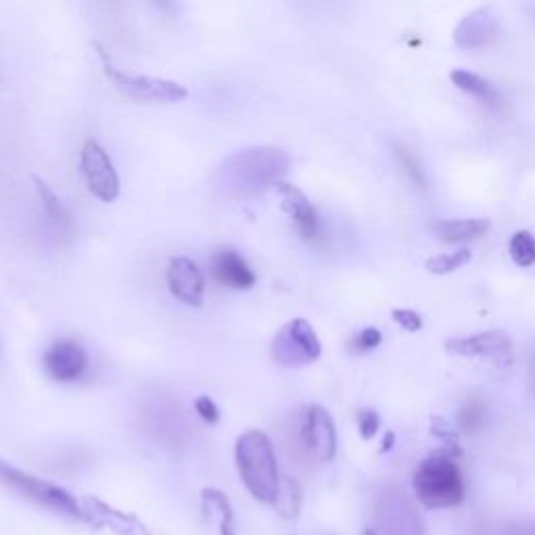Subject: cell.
<instances>
[{
	"label": "cell",
	"instance_id": "1",
	"mask_svg": "<svg viewBox=\"0 0 535 535\" xmlns=\"http://www.w3.org/2000/svg\"><path fill=\"white\" fill-rule=\"evenodd\" d=\"M289 155L274 147H251L232 153L216 174L218 189L232 199L274 189L289 170Z\"/></svg>",
	"mask_w": 535,
	"mask_h": 535
},
{
	"label": "cell",
	"instance_id": "2",
	"mask_svg": "<svg viewBox=\"0 0 535 535\" xmlns=\"http://www.w3.org/2000/svg\"><path fill=\"white\" fill-rule=\"evenodd\" d=\"M237 473L247 492L266 506L276 504L281 492V471L270 437L260 429H247L235 444Z\"/></svg>",
	"mask_w": 535,
	"mask_h": 535
},
{
	"label": "cell",
	"instance_id": "3",
	"mask_svg": "<svg viewBox=\"0 0 535 535\" xmlns=\"http://www.w3.org/2000/svg\"><path fill=\"white\" fill-rule=\"evenodd\" d=\"M412 485L416 500L429 510L460 506L467 492L458 464L444 450L418 464Z\"/></svg>",
	"mask_w": 535,
	"mask_h": 535
},
{
	"label": "cell",
	"instance_id": "4",
	"mask_svg": "<svg viewBox=\"0 0 535 535\" xmlns=\"http://www.w3.org/2000/svg\"><path fill=\"white\" fill-rule=\"evenodd\" d=\"M0 485H5L9 492L46 510V513L84 523V510L80 500H76L67 490H63L61 485L21 471L3 458H0Z\"/></svg>",
	"mask_w": 535,
	"mask_h": 535
},
{
	"label": "cell",
	"instance_id": "5",
	"mask_svg": "<svg viewBox=\"0 0 535 535\" xmlns=\"http://www.w3.org/2000/svg\"><path fill=\"white\" fill-rule=\"evenodd\" d=\"M95 49L99 57L103 59L105 76L113 82L115 88L122 92V95L134 101H141V103H151V105H172L189 97V90H186V86H182L180 82L124 72V69H120L118 65H113V61L109 59L103 46L95 42Z\"/></svg>",
	"mask_w": 535,
	"mask_h": 535
},
{
	"label": "cell",
	"instance_id": "6",
	"mask_svg": "<svg viewBox=\"0 0 535 535\" xmlns=\"http://www.w3.org/2000/svg\"><path fill=\"white\" fill-rule=\"evenodd\" d=\"M322 354V343L306 318H293L272 339V358L285 368L312 364Z\"/></svg>",
	"mask_w": 535,
	"mask_h": 535
},
{
	"label": "cell",
	"instance_id": "7",
	"mask_svg": "<svg viewBox=\"0 0 535 535\" xmlns=\"http://www.w3.org/2000/svg\"><path fill=\"white\" fill-rule=\"evenodd\" d=\"M377 535H427L416 504L402 490H385L377 502Z\"/></svg>",
	"mask_w": 535,
	"mask_h": 535
},
{
	"label": "cell",
	"instance_id": "8",
	"mask_svg": "<svg viewBox=\"0 0 535 535\" xmlns=\"http://www.w3.org/2000/svg\"><path fill=\"white\" fill-rule=\"evenodd\" d=\"M80 168L86 180L88 191L103 203H113L120 197V176L115 170L113 161L105 147L95 141V138H86L80 153Z\"/></svg>",
	"mask_w": 535,
	"mask_h": 535
},
{
	"label": "cell",
	"instance_id": "9",
	"mask_svg": "<svg viewBox=\"0 0 535 535\" xmlns=\"http://www.w3.org/2000/svg\"><path fill=\"white\" fill-rule=\"evenodd\" d=\"M82 510L84 523L95 529H109L115 535H153L136 515L115 508L97 496L82 498Z\"/></svg>",
	"mask_w": 535,
	"mask_h": 535
},
{
	"label": "cell",
	"instance_id": "10",
	"mask_svg": "<svg viewBox=\"0 0 535 535\" xmlns=\"http://www.w3.org/2000/svg\"><path fill=\"white\" fill-rule=\"evenodd\" d=\"M301 439L312 456L331 462L337 454V429L333 416L322 406H308L301 421Z\"/></svg>",
	"mask_w": 535,
	"mask_h": 535
},
{
	"label": "cell",
	"instance_id": "11",
	"mask_svg": "<svg viewBox=\"0 0 535 535\" xmlns=\"http://www.w3.org/2000/svg\"><path fill=\"white\" fill-rule=\"evenodd\" d=\"M44 368L59 383H74L82 379L88 368V354L74 339H59L44 352Z\"/></svg>",
	"mask_w": 535,
	"mask_h": 535
},
{
	"label": "cell",
	"instance_id": "12",
	"mask_svg": "<svg viewBox=\"0 0 535 535\" xmlns=\"http://www.w3.org/2000/svg\"><path fill=\"white\" fill-rule=\"evenodd\" d=\"M168 287L170 293L184 306L201 308L205 301V276L197 262L191 258H172L168 264Z\"/></svg>",
	"mask_w": 535,
	"mask_h": 535
},
{
	"label": "cell",
	"instance_id": "13",
	"mask_svg": "<svg viewBox=\"0 0 535 535\" xmlns=\"http://www.w3.org/2000/svg\"><path fill=\"white\" fill-rule=\"evenodd\" d=\"M446 350L462 358H492L506 364L513 356V343L502 331H485L471 337L450 339L446 343Z\"/></svg>",
	"mask_w": 535,
	"mask_h": 535
},
{
	"label": "cell",
	"instance_id": "14",
	"mask_svg": "<svg viewBox=\"0 0 535 535\" xmlns=\"http://www.w3.org/2000/svg\"><path fill=\"white\" fill-rule=\"evenodd\" d=\"M500 32V19L492 5L481 7L464 17L456 30H454V42L460 49H483L490 44Z\"/></svg>",
	"mask_w": 535,
	"mask_h": 535
},
{
	"label": "cell",
	"instance_id": "15",
	"mask_svg": "<svg viewBox=\"0 0 535 535\" xmlns=\"http://www.w3.org/2000/svg\"><path fill=\"white\" fill-rule=\"evenodd\" d=\"M212 274L222 287L247 291L258 281V276L251 270V266L243 260V255L235 249L224 247L212 255Z\"/></svg>",
	"mask_w": 535,
	"mask_h": 535
},
{
	"label": "cell",
	"instance_id": "16",
	"mask_svg": "<svg viewBox=\"0 0 535 535\" xmlns=\"http://www.w3.org/2000/svg\"><path fill=\"white\" fill-rule=\"evenodd\" d=\"M274 189L278 197H281L285 214L293 220L295 228L299 230V235L304 239H312L318 230V214L316 207L306 197V193L299 191L295 184L289 182H278Z\"/></svg>",
	"mask_w": 535,
	"mask_h": 535
},
{
	"label": "cell",
	"instance_id": "17",
	"mask_svg": "<svg viewBox=\"0 0 535 535\" xmlns=\"http://www.w3.org/2000/svg\"><path fill=\"white\" fill-rule=\"evenodd\" d=\"M201 515L209 527H214L218 535H237L235 513L230 500L216 487H205L201 492Z\"/></svg>",
	"mask_w": 535,
	"mask_h": 535
},
{
	"label": "cell",
	"instance_id": "18",
	"mask_svg": "<svg viewBox=\"0 0 535 535\" xmlns=\"http://www.w3.org/2000/svg\"><path fill=\"white\" fill-rule=\"evenodd\" d=\"M433 232L439 241L448 245L467 243L481 239L487 230L492 228V222L485 218H460V220H437L433 222Z\"/></svg>",
	"mask_w": 535,
	"mask_h": 535
},
{
	"label": "cell",
	"instance_id": "19",
	"mask_svg": "<svg viewBox=\"0 0 535 535\" xmlns=\"http://www.w3.org/2000/svg\"><path fill=\"white\" fill-rule=\"evenodd\" d=\"M450 78H452V82H454V86L458 90L467 92V95H471V97H475V99H479V101H483L487 105L498 107L502 103L498 90L490 82L483 80L481 76H477L473 72H467V69H454Z\"/></svg>",
	"mask_w": 535,
	"mask_h": 535
},
{
	"label": "cell",
	"instance_id": "20",
	"mask_svg": "<svg viewBox=\"0 0 535 535\" xmlns=\"http://www.w3.org/2000/svg\"><path fill=\"white\" fill-rule=\"evenodd\" d=\"M301 504H304V490H301V485L297 483V479L283 475L281 492H278V500L274 504L276 513L283 519L293 521L301 513Z\"/></svg>",
	"mask_w": 535,
	"mask_h": 535
},
{
	"label": "cell",
	"instance_id": "21",
	"mask_svg": "<svg viewBox=\"0 0 535 535\" xmlns=\"http://www.w3.org/2000/svg\"><path fill=\"white\" fill-rule=\"evenodd\" d=\"M34 186H36V195L44 207V214L49 216V220L59 226V228H67L69 224H72V220H69V214L67 209L63 207V203L59 201V197L55 195V191L51 189L49 184H46L42 178L34 176Z\"/></svg>",
	"mask_w": 535,
	"mask_h": 535
},
{
	"label": "cell",
	"instance_id": "22",
	"mask_svg": "<svg viewBox=\"0 0 535 535\" xmlns=\"http://www.w3.org/2000/svg\"><path fill=\"white\" fill-rule=\"evenodd\" d=\"M510 258L519 268H529L535 264V237L529 230H519L508 243Z\"/></svg>",
	"mask_w": 535,
	"mask_h": 535
},
{
	"label": "cell",
	"instance_id": "23",
	"mask_svg": "<svg viewBox=\"0 0 535 535\" xmlns=\"http://www.w3.org/2000/svg\"><path fill=\"white\" fill-rule=\"evenodd\" d=\"M473 258V253L467 249V247H460L456 251H450V253H441V255H435V258H431L427 262V270L431 274H450V272H456L458 268H462L464 264H469Z\"/></svg>",
	"mask_w": 535,
	"mask_h": 535
},
{
	"label": "cell",
	"instance_id": "24",
	"mask_svg": "<svg viewBox=\"0 0 535 535\" xmlns=\"http://www.w3.org/2000/svg\"><path fill=\"white\" fill-rule=\"evenodd\" d=\"M431 433L441 439L446 444V454H450L452 458L460 456V446H458V431L452 427L450 421H446L444 416H433L431 418Z\"/></svg>",
	"mask_w": 535,
	"mask_h": 535
},
{
	"label": "cell",
	"instance_id": "25",
	"mask_svg": "<svg viewBox=\"0 0 535 535\" xmlns=\"http://www.w3.org/2000/svg\"><path fill=\"white\" fill-rule=\"evenodd\" d=\"M193 406H195V412L199 414V418H201L203 423L216 425L220 421V410L214 404V400L207 398V395H199V398H195Z\"/></svg>",
	"mask_w": 535,
	"mask_h": 535
},
{
	"label": "cell",
	"instance_id": "26",
	"mask_svg": "<svg viewBox=\"0 0 535 535\" xmlns=\"http://www.w3.org/2000/svg\"><path fill=\"white\" fill-rule=\"evenodd\" d=\"M460 425L467 433L481 429L483 425V406L481 404H467L460 412Z\"/></svg>",
	"mask_w": 535,
	"mask_h": 535
},
{
	"label": "cell",
	"instance_id": "27",
	"mask_svg": "<svg viewBox=\"0 0 535 535\" xmlns=\"http://www.w3.org/2000/svg\"><path fill=\"white\" fill-rule=\"evenodd\" d=\"M393 322L400 324V327L408 333H418L423 329V318L414 310H393Z\"/></svg>",
	"mask_w": 535,
	"mask_h": 535
},
{
	"label": "cell",
	"instance_id": "28",
	"mask_svg": "<svg viewBox=\"0 0 535 535\" xmlns=\"http://www.w3.org/2000/svg\"><path fill=\"white\" fill-rule=\"evenodd\" d=\"M383 341V335L379 329H364L360 331L354 341H352V347L358 352H370V350H375V347H379Z\"/></svg>",
	"mask_w": 535,
	"mask_h": 535
},
{
	"label": "cell",
	"instance_id": "29",
	"mask_svg": "<svg viewBox=\"0 0 535 535\" xmlns=\"http://www.w3.org/2000/svg\"><path fill=\"white\" fill-rule=\"evenodd\" d=\"M358 427H360V435L364 439H372L381 427V418L375 410H360L358 412Z\"/></svg>",
	"mask_w": 535,
	"mask_h": 535
},
{
	"label": "cell",
	"instance_id": "30",
	"mask_svg": "<svg viewBox=\"0 0 535 535\" xmlns=\"http://www.w3.org/2000/svg\"><path fill=\"white\" fill-rule=\"evenodd\" d=\"M400 153V159H402V164L406 166V172L416 180V182H421V186H425V178H423V170L421 166L416 164V157L410 155L406 149H398Z\"/></svg>",
	"mask_w": 535,
	"mask_h": 535
},
{
	"label": "cell",
	"instance_id": "31",
	"mask_svg": "<svg viewBox=\"0 0 535 535\" xmlns=\"http://www.w3.org/2000/svg\"><path fill=\"white\" fill-rule=\"evenodd\" d=\"M504 535H535V523H517L510 525Z\"/></svg>",
	"mask_w": 535,
	"mask_h": 535
},
{
	"label": "cell",
	"instance_id": "32",
	"mask_svg": "<svg viewBox=\"0 0 535 535\" xmlns=\"http://www.w3.org/2000/svg\"><path fill=\"white\" fill-rule=\"evenodd\" d=\"M393 444H395V435H393V431H387V433H385V439H383L381 452H389V450L393 448Z\"/></svg>",
	"mask_w": 535,
	"mask_h": 535
},
{
	"label": "cell",
	"instance_id": "33",
	"mask_svg": "<svg viewBox=\"0 0 535 535\" xmlns=\"http://www.w3.org/2000/svg\"><path fill=\"white\" fill-rule=\"evenodd\" d=\"M362 535H377V531L375 529H366Z\"/></svg>",
	"mask_w": 535,
	"mask_h": 535
}]
</instances>
